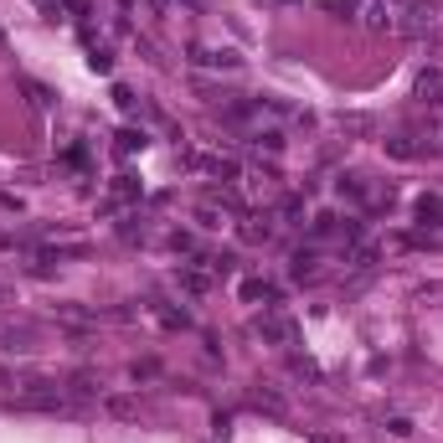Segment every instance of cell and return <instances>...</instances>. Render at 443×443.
<instances>
[{
    "label": "cell",
    "instance_id": "1",
    "mask_svg": "<svg viewBox=\"0 0 443 443\" xmlns=\"http://www.w3.org/2000/svg\"><path fill=\"white\" fill-rule=\"evenodd\" d=\"M237 52H232V46H201V42H196L191 46V68H237Z\"/></svg>",
    "mask_w": 443,
    "mask_h": 443
},
{
    "label": "cell",
    "instance_id": "2",
    "mask_svg": "<svg viewBox=\"0 0 443 443\" xmlns=\"http://www.w3.org/2000/svg\"><path fill=\"white\" fill-rule=\"evenodd\" d=\"M418 98H423L428 108L443 104V68H423V73H418Z\"/></svg>",
    "mask_w": 443,
    "mask_h": 443
},
{
    "label": "cell",
    "instance_id": "3",
    "mask_svg": "<svg viewBox=\"0 0 443 443\" xmlns=\"http://www.w3.org/2000/svg\"><path fill=\"white\" fill-rule=\"evenodd\" d=\"M242 299H248V304L268 299V309H273V304H278V289L268 284V278H242Z\"/></svg>",
    "mask_w": 443,
    "mask_h": 443
},
{
    "label": "cell",
    "instance_id": "4",
    "mask_svg": "<svg viewBox=\"0 0 443 443\" xmlns=\"http://www.w3.org/2000/svg\"><path fill=\"white\" fill-rule=\"evenodd\" d=\"M413 211H418V222L423 227H443V196H418V201H413Z\"/></svg>",
    "mask_w": 443,
    "mask_h": 443
},
{
    "label": "cell",
    "instance_id": "5",
    "mask_svg": "<svg viewBox=\"0 0 443 443\" xmlns=\"http://www.w3.org/2000/svg\"><path fill=\"white\" fill-rule=\"evenodd\" d=\"M248 144L253 150H268V155H284V129H253Z\"/></svg>",
    "mask_w": 443,
    "mask_h": 443
},
{
    "label": "cell",
    "instance_id": "6",
    "mask_svg": "<svg viewBox=\"0 0 443 443\" xmlns=\"http://www.w3.org/2000/svg\"><path fill=\"white\" fill-rule=\"evenodd\" d=\"M315 263H320V248H299L289 258V273L294 278H315Z\"/></svg>",
    "mask_w": 443,
    "mask_h": 443
},
{
    "label": "cell",
    "instance_id": "7",
    "mask_svg": "<svg viewBox=\"0 0 443 443\" xmlns=\"http://www.w3.org/2000/svg\"><path fill=\"white\" fill-rule=\"evenodd\" d=\"M258 335H263V340H278V346H284V340L294 335V325H289V320H278V315H263V320H258Z\"/></svg>",
    "mask_w": 443,
    "mask_h": 443
},
{
    "label": "cell",
    "instance_id": "8",
    "mask_svg": "<svg viewBox=\"0 0 443 443\" xmlns=\"http://www.w3.org/2000/svg\"><path fill=\"white\" fill-rule=\"evenodd\" d=\"M113 150H119V155L144 150V129H119V135H113Z\"/></svg>",
    "mask_w": 443,
    "mask_h": 443
},
{
    "label": "cell",
    "instance_id": "9",
    "mask_svg": "<svg viewBox=\"0 0 443 443\" xmlns=\"http://www.w3.org/2000/svg\"><path fill=\"white\" fill-rule=\"evenodd\" d=\"M180 289H186V294H206V289H211V278L201 273V263H196V268H180Z\"/></svg>",
    "mask_w": 443,
    "mask_h": 443
},
{
    "label": "cell",
    "instance_id": "10",
    "mask_svg": "<svg viewBox=\"0 0 443 443\" xmlns=\"http://www.w3.org/2000/svg\"><path fill=\"white\" fill-rule=\"evenodd\" d=\"M335 191H340V196H351V201H366V180H361V175H340V180H335Z\"/></svg>",
    "mask_w": 443,
    "mask_h": 443
},
{
    "label": "cell",
    "instance_id": "11",
    "mask_svg": "<svg viewBox=\"0 0 443 443\" xmlns=\"http://www.w3.org/2000/svg\"><path fill=\"white\" fill-rule=\"evenodd\" d=\"M88 68H93V73H113V57H108V46H93V52H88Z\"/></svg>",
    "mask_w": 443,
    "mask_h": 443
},
{
    "label": "cell",
    "instance_id": "12",
    "mask_svg": "<svg viewBox=\"0 0 443 443\" xmlns=\"http://www.w3.org/2000/svg\"><path fill=\"white\" fill-rule=\"evenodd\" d=\"M242 237H248V242H268V237H273L268 217H263V222H253V227H242Z\"/></svg>",
    "mask_w": 443,
    "mask_h": 443
},
{
    "label": "cell",
    "instance_id": "13",
    "mask_svg": "<svg viewBox=\"0 0 443 443\" xmlns=\"http://www.w3.org/2000/svg\"><path fill=\"white\" fill-rule=\"evenodd\" d=\"M113 196H119V201H129V196H139L135 175H119V180H113Z\"/></svg>",
    "mask_w": 443,
    "mask_h": 443
},
{
    "label": "cell",
    "instance_id": "14",
    "mask_svg": "<svg viewBox=\"0 0 443 443\" xmlns=\"http://www.w3.org/2000/svg\"><path fill=\"white\" fill-rule=\"evenodd\" d=\"M129 376H135V382H150V376H160V366H155V361H135Z\"/></svg>",
    "mask_w": 443,
    "mask_h": 443
},
{
    "label": "cell",
    "instance_id": "15",
    "mask_svg": "<svg viewBox=\"0 0 443 443\" xmlns=\"http://www.w3.org/2000/svg\"><path fill=\"white\" fill-rule=\"evenodd\" d=\"M196 222H201V227H222L227 217H222V211H211V206H201V211H196Z\"/></svg>",
    "mask_w": 443,
    "mask_h": 443
},
{
    "label": "cell",
    "instance_id": "16",
    "mask_svg": "<svg viewBox=\"0 0 443 443\" xmlns=\"http://www.w3.org/2000/svg\"><path fill=\"white\" fill-rule=\"evenodd\" d=\"M170 248L175 253H191V232H170Z\"/></svg>",
    "mask_w": 443,
    "mask_h": 443
}]
</instances>
